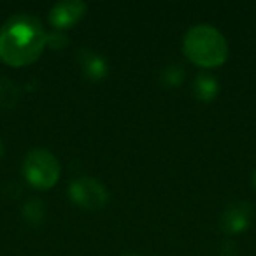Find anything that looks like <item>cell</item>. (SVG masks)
I'll return each mask as SVG.
<instances>
[{
    "label": "cell",
    "instance_id": "cell-1",
    "mask_svg": "<svg viewBox=\"0 0 256 256\" xmlns=\"http://www.w3.org/2000/svg\"><path fill=\"white\" fill-rule=\"evenodd\" d=\"M48 36L32 14L20 12L0 26V62L11 67H25L40 56Z\"/></svg>",
    "mask_w": 256,
    "mask_h": 256
},
{
    "label": "cell",
    "instance_id": "cell-2",
    "mask_svg": "<svg viewBox=\"0 0 256 256\" xmlns=\"http://www.w3.org/2000/svg\"><path fill=\"white\" fill-rule=\"evenodd\" d=\"M182 51L190 62L202 68L220 67L228 58V44L212 25H195L186 32Z\"/></svg>",
    "mask_w": 256,
    "mask_h": 256
},
{
    "label": "cell",
    "instance_id": "cell-3",
    "mask_svg": "<svg viewBox=\"0 0 256 256\" xmlns=\"http://www.w3.org/2000/svg\"><path fill=\"white\" fill-rule=\"evenodd\" d=\"M23 176L37 190H50L60 178V164L48 150H32L23 162Z\"/></svg>",
    "mask_w": 256,
    "mask_h": 256
},
{
    "label": "cell",
    "instance_id": "cell-4",
    "mask_svg": "<svg viewBox=\"0 0 256 256\" xmlns=\"http://www.w3.org/2000/svg\"><path fill=\"white\" fill-rule=\"evenodd\" d=\"M70 200L86 210H98L107 204V192L100 181L93 178H79L68 186Z\"/></svg>",
    "mask_w": 256,
    "mask_h": 256
},
{
    "label": "cell",
    "instance_id": "cell-5",
    "mask_svg": "<svg viewBox=\"0 0 256 256\" xmlns=\"http://www.w3.org/2000/svg\"><path fill=\"white\" fill-rule=\"evenodd\" d=\"M86 4L81 0H65L58 2L50 11V23L56 30H67L81 22L86 14Z\"/></svg>",
    "mask_w": 256,
    "mask_h": 256
},
{
    "label": "cell",
    "instance_id": "cell-6",
    "mask_svg": "<svg viewBox=\"0 0 256 256\" xmlns=\"http://www.w3.org/2000/svg\"><path fill=\"white\" fill-rule=\"evenodd\" d=\"M251 216L252 209L249 204H232L230 207L224 209L223 216H221V228H223V232H228V234H238V232L248 228V224L251 223Z\"/></svg>",
    "mask_w": 256,
    "mask_h": 256
},
{
    "label": "cell",
    "instance_id": "cell-7",
    "mask_svg": "<svg viewBox=\"0 0 256 256\" xmlns=\"http://www.w3.org/2000/svg\"><path fill=\"white\" fill-rule=\"evenodd\" d=\"M218 93V81L210 76H200L195 81V95L196 98L209 102L216 96Z\"/></svg>",
    "mask_w": 256,
    "mask_h": 256
},
{
    "label": "cell",
    "instance_id": "cell-8",
    "mask_svg": "<svg viewBox=\"0 0 256 256\" xmlns=\"http://www.w3.org/2000/svg\"><path fill=\"white\" fill-rule=\"evenodd\" d=\"M84 70H86V76H88L90 79H102L107 72L106 62H104L98 54L88 56L84 62Z\"/></svg>",
    "mask_w": 256,
    "mask_h": 256
},
{
    "label": "cell",
    "instance_id": "cell-9",
    "mask_svg": "<svg viewBox=\"0 0 256 256\" xmlns=\"http://www.w3.org/2000/svg\"><path fill=\"white\" fill-rule=\"evenodd\" d=\"M18 100V90L8 79H0V104L2 106H12Z\"/></svg>",
    "mask_w": 256,
    "mask_h": 256
},
{
    "label": "cell",
    "instance_id": "cell-10",
    "mask_svg": "<svg viewBox=\"0 0 256 256\" xmlns=\"http://www.w3.org/2000/svg\"><path fill=\"white\" fill-rule=\"evenodd\" d=\"M2 154H4V142L0 139V158H2Z\"/></svg>",
    "mask_w": 256,
    "mask_h": 256
},
{
    "label": "cell",
    "instance_id": "cell-11",
    "mask_svg": "<svg viewBox=\"0 0 256 256\" xmlns=\"http://www.w3.org/2000/svg\"><path fill=\"white\" fill-rule=\"evenodd\" d=\"M252 186L256 188V170H254V174H252Z\"/></svg>",
    "mask_w": 256,
    "mask_h": 256
},
{
    "label": "cell",
    "instance_id": "cell-12",
    "mask_svg": "<svg viewBox=\"0 0 256 256\" xmlns=\"http://www.w3.org/2000/svg\"><path fill=\"white\" fill-rule=\"evenodd\" d=\"M123 256H137V254H123Z\"/></svg>",
    "mask_w": 256,
    "mask_h": 256
}]
</instances>
